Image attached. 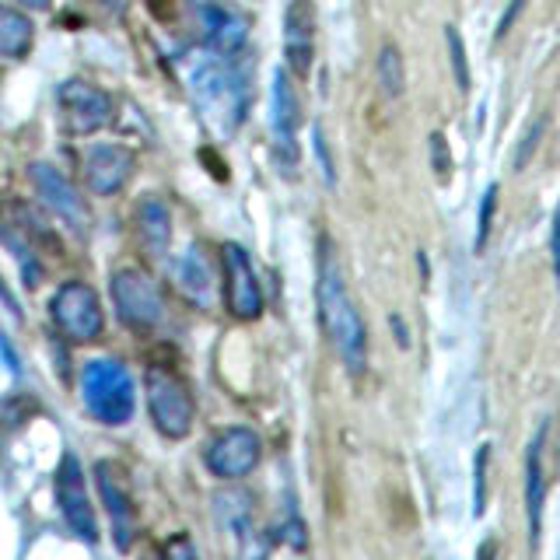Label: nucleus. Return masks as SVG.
<instances>
[{
	"instance_id": "nucleus-1",
	"label": "nucleus",
	"mask_w": 560,
	"mask_h": 560,
	"mask_svg": "<svg viewBox=\"0 0 560 560\" xmlns=\"http://www.w3.org/2000/svg\"><path fill=\"white\" fill-rule=\"evenodd\" d=\"M315 302H319V323L350 375H361L368 364V329L347 291L343 267L329 238H319V267H315Z\"/></svg>"
},
{
	"instance_id": "nucleus-2",
	"label": "nucleus",
	"mask_w": 560,
	"mask_h": 560,
	"mask_svg": "<svg viewBox=\"0 0 560 560\" xmlns=\"http://www.w3.org/2000/svg\"><path fill=\"white\" fill-rule=\"evenodd\" d=\"M192 95L210 122L221 130H235L249 109V74L232 60H207L192 70Z\"/></svg>"
},
{
	"instance_id": "nucleus-3",
	"label": "nucleus",
	"mask_w": 560,
	"mask_h": 560,
	"mask_svg": "<svg viewBox=\"0 0 560 560\" xmlns=\"http://www.w3.org/2000/svg\"><path fill=\"white\" fill-rule=\"evenodd\" d=\"M81 399L88 413L102 424L119 428L137 410V393L130 372L113 358H95L81 368Z\"/></svg>"
},
{
	"instance_id": "nucleus-4",
	"label": "nucleus",
	"mask_w": 560,
	"mask_h": 560,
	"mask_svg": "<svg viewBox=\"0 0 560 560\" xmlns=\"http://www.w3.org/2000/svg\"><path fill=\"white\" fill-rule=\"evenodd\" d=\"M144 385H148V413L154 420V428L165 438H186L192 431V417H197V407H192L186 385L172 372H165V368H151Z\"/></svg>"
},
{
	"instance_id": "nucleus-5",
	"label": "nucleus",
	"mask_w": 560,
	"mask_h": 560,
	"mask_svg": "<svg viewBox=\"0 0 560 560\" xmlns=\"http://www.w3.org/2000/svg\"><path fill=\"white\" fill-rule=\"evenodd\" d=\"M192 25L200 32V43L218 57H235L249 39V14L224 0H192Z\"/></svg>"
},
{
	"instance_id": "nucleus-6",
	"label": "nucleus",
	"mask_w": 560,
	"mask_h": 560,
	"mask_svg": "<svg viewBox=\"0 0 560 560\" xmlns=\"http://www.w3.org/2000/svg\"><path fill=\"white\" fill-rule=\"evenodd\" d=\"M52 323H57V329L74 343L98 340L105 326L98 294L88 284H81V280H67V284L52 294Z\"/></svg>"
},
{
	"instance_id": "nucleus-7",
	"label": "nucleus",
	"mask_w": 560,
	"mask_h": 560,
	"mask_svg": "<svg viewBox=\"0 0 560 560\" xmlns=\"http://www.w3.org/2000/svg\"><path fill=\"white\" fill-rule=\"evenodd\" d=\"M113 302H116V315L130 329L148 332L162 323V291L154 288V280L140 270H119L113 273Z\"/></svg>"
},
{
	"instance_id": "nucleus-8",
	"label": "nucleus",
	"mask_w": 560,
	"mask_h": 560,
	"mask_svg": "<svg viewBox=\"0 0 560 560\" xmlns=\"http://www.w3.org/2000/svg\"><path fill=\"white\" fill-rule=\"evenodd\" d=\"M221 262H224V302L228 312L242 323H253L262 315V291H259V277L253 270L249 256H245L242 245L224 242L221 245Z\"/></svg>"
},
{
	"instance_id": "nucleus-9",
	"label": "nucleus",
	"mask_w": 560,
	"mask_h": 560,
	"mask_svg": "<svg viewBox=\"0 0 560 560\" xmlns=\"http://www.w3.org/2000/svg\"><path fill=\"white\" fill-rule=\"evenodd\" d=\"M259 434L253 428H228L207 445L203 463L218 480H242L259 466Z\"/></svg>"
},
{
	"instance_id": "nucleus-10",
	"label": "nucleus",
	"mask_w": 560,
	"mask_h": 560,
	"mask_svg": "<svg viewBox=\"0 0 560 560\" xmlns=\"http://www.w3.org/2000/svg\"><path fill=\"white\" fill-rule=\"evenodd\" d=\"M60 109L70 133H95L113 119V98L95 84L67 81L60 88Z\"/></svg>"
},
{
	"instance_id": "nucleus-11",
	"label": "nucleus",
	"mask_w": 560,
	"mask_h": 560,
	"mask_svg": "<svg viewBox=\"0 0 560 560\" xmlns=\"http://www.w3.org/2000/svg\"><path fill=\"white\" fill-rule=\"evenodd\" d=\"M57 501H60V512L70 529H74L81 539L95 542L98 525H95L92 501H88V490H84V472L74 455H63V466L57 472Z\"/></svg>"
},
{
	"instance_id": "nucleus-12",
	"label": "nucleus",
	"mask_w": 560,
	"mask_h": 560,
	"mask_svg": "<svg viewBox=\"0 0 560 560\" xmlns=\"http://www.w3.org/2000/svg\"><path fill=\"white\" fill-rule=\"evenodd\" d=\"M84 186L95 192V197H113L116 189L127 186L130 172H133V151L119 148V144H95L84 151Z\"/></svg>"
},
{
	"instance_id": "nucleus-13",
	"label": "nucleus",
	"mask_w": 560,
	"mask_h": 560,
	"mask_svg": "<svg viewBox=\"0 0 560 560\" xmlns=\"http://www.w3.org/2000/svg\"><path fill=\"white\" fill-rule=\"evenodd\" d=\"M284 57L298 78H308L315 57V4L291 0L284 11Z\"/></svg>"
},
{
	"instance_id": "nucleus-14",
	"label": "nucleus",
	"mask_w": 560,
	"mask_h": 560,
	"mask_svg": "<svg viewBox=\"0 0 560 560\" xmlns=\"http://www.w3.org/2000/svg\"><path fill=\"white\" fill-rule=\"evenodd\" d=\"M95 477H98L102 501H105V508H109L116 542H119L122 550H127L130 547V533H133V498H130V487H127V480H122V469L113 466V463H98Z\"/></svg>"
},
{
	"instance_id": "nucleus-15",
	"label": "nucleus",
	"mask_w": 560,
	"mask_h": 560,
	"mask_svg": "<svg viewBox=\"0 0 560 560\" xmlns=\"http://www.w3.org/2000/svg\"><path fill=\"white\" fill-rule=\"evenodd\" d=\"M32 179H35V189H39V197L52 210H57V218H63L70 228L84 232L88 210H84V200L78 197V189L70 186L57 168H49V165H32Z\"/></svg>"
},
{
	"instance_id": "nucleus-16",
	"label": "nucleus",
	"mask_w": 560,
	"mask_h": 560,
	"mask_svg": "<svg viewBox=\"0 0 560 560\" xmlns=\"http://www.w3.org/2000/svg\"><path fill=\"white\" fill-rule=\"evenodd\" d=\"M294 133H298V95L284 70H277L273 74V137H277V154L284 165L298 162Z\"/></svg>"
},
{
	"instance_id": "nucleus-17",
	"label": "nucleus",
	"mask_w": 560,
	"mask_h": 560,
	"mask_svg": "<svg viewBox=\"0 0 560 560\" xmlns=\"http://www.w3.org/2000/svg\"><path fill=\"white\" fill-rule=\"evenodd\" d=\"M542 445H547V424L533 438L525 455V515H529V539L536 542L542 533V501H547V477H542Z\"/></svg>"
},
{
	"instance_id": "nucleus-18",
	"label": "nucleus",
	"mask_w": 560,
	"mask_h": 560,
	"mask_svg": "<svg viewBox=\"0 0 560 560\" xmlns=\"http://www.w3.org/2000/svg\"><path fill=\"white\" fill-rule=\"evenodd\" d=\"M137 228H140V242L151 256H162L168 249V238H172V218H168V207L148 197L144 203L137 207Z\"/></svg>"
},
{
	"instance_id": "nucleus-19",
	"label": "nucleus",
	"mask_w": 560,
	"mask_h": 560,
	"mask_svg": "<svg viewBox=\"0 0 560 560\" xmlns=\"http://www.w3.org/2000/svg\"><path fill=\"white\" fill-rule=\"evenodd\" d=\"M175 280H179V288L189 302H197V305L210 302V288H214V280H210V267H207L200 249H189L179 262H175Z\"/></svg>"
},
{
	"instance_id": "nucleus-20",
	"label": "nucleus",
	"mask_w": 560,
	"mask_h": 560,
	"mask_svg": "<svg viewBox=\"0 0 560 560\" xmlns=\"http://www.w3.org/2000/svg\"><path fill=\"white\" fill-rule=\"evenodd\" d=\"M35 25L22 11H14L8 4H0V57L8 60H22L25 52L32 49V32Z\"/></svg>"
},
{
	"instance_id": "nucleus-21",
	"label": "nucleus",
	"mask_w": 560,
	"mask_h": 560,
	"mask_svg": "<svg viewBox=\"0 0 560 560\" xmlns=\"http://www.w3.org/2000/svg\"><path fill=\"white\" fill-rule=\"evenodd\" d=\"M249 501L253 498L245 494V490H224V494H218V515L238 539L253 533V504Z\"/></svg>"
},
{
	"instance_id": "nucleus-22",
	"label": "nucleus",
	"mask_w": 560,
	"mask_h": 560,
	"mask_svg": "<svg viewBox=\"0 0 560 560\" xmlns=\"http://www.w3.org/2000/svg\"><path fill=\"white\" fill-rule=\"evenodd\" d=\"M375 78H378V84H382V95H385V98H399V95H402V88H407V70H402V52H399L393 43H385V46L378 49Z\"/></svg>"
},
{
	"instance_id": "nucleus-23",
	"label": "nucleus",
	"mask_w": 560,
	"mask_h": 560,
	"mask_svg": "<svg viewBox=\"0 0 560 560\" xmlns=\"http://www.w3.org/2000/svg\"><path fill=\"white\" fill-rule=\"evenodd\" d=\"M445 46H448V60H452V74L459 92H469V60H466V43L455 25H445Z\"/></svg>"
},
{
	"instance_id": "nucleus-24",
	"label": "nucleus",
	"mask_w": 560,
	"mask_h": 560,
	"mask_svg": "<svg viewBox=\"0 0 560 560\" xmlns=\"http://www.w3.org/2000/svg\"><path fill=\"white\" fill-rule=\"evenodd\" d=\"M498 192L501 186L498 183H490L487 192H483V200H480V218H477V242H472V249L483 253V245L490 238V228H494V210H498Z\"/></svg>"
},
{
	"instance_id": "nucleus-25",
	"label": "nucleus",
	"mask_w": 560,
	"mask_h": 560,
	"mask_svg": "<svg viewBox=\"0 0 560 560\" xmlns=\"http://www.w3.org/2000/svg\"><path fill=\"white\" fill-rule=\"evenodd\" d=\"M487 466H490V445H480L477 463H472V515H483L487 508Z\"/></svg>"
},
{
	"instance_id": "nucleus-26",
	"label": "nucleus",
	"mask_w": 560,
	"mask_h": 560,
	"mask_svg": "<svg viewBox=\"0 0 560 560\" xmlns=\"http://www.w3.org/2000/svg\"><path fill=\"white\" fill-rule=\"evenodd\" d=\"M312 148H315V158H319V168H323V179L332 186L337 183V168H332V154H329V144H326V133H323V127L315 122L312 127Z\"/></svg>"
},
{
	"instance_id": "nucleus-27",
	"label": "nucleus",
	"mask_w": 560,
	"mask_h": 560,
	"mask_svg": "<svg viewBox=\"0 0 560 560\" xmlns=\"http://www.w3.org/2000/svg\"><path fill=\"white\" fill-rule=\"evenodd\" d=\"M428 148H431V168L438 172V179H448V172H452V158H448L445 133H431Z\"/></svg>"
},
{
	"instance_id": "nucleus-28",
	"label": "nucleus",
	"mask_w": 560,
	"mask_h": 560,
	"mask_svg": "<svg viewBox=\"0 0 560 560\" xmlns=\"http://www.w3.org/2000/svg\"><path fill=\"white\" fill-rule=\"evenodd\" d=\"M539 137H542V122H533L529 133L522 137V148H518V154H515V168H525V162H529L533 148L539 144Z\"/></svg>"
},
{
	"instance_id": "nucleus-29",
	"label": "nucleus",
	"mask_w": 560,
	"mask_h": 560,
	"mask_svg": "<svg viewBox=\"0 0 560 560\" xmlns=\"http://www.w3.org/2000/svg\"><path fill=\"white\" fill-rule=\"evenodd\" d=\"M550 259H553V277L560 280V203H557L553 221H550Z\"/></svg>"
},
{
	"instance_id": "nucleus-30",
	"label": "nucleus",
	"mask_w": 560,
	"mask_h": 560,
	"mask_svg": "<svg viewBox=\"0 0 560 560\" xmlns=\"http://www.w3.org/2000/svg\"><path fill=\"white\" fill-rule=\"evenodd\" d=\"M522 8H525V0H515V4L504 11V18H501V22H498V39H504V35H508V28L515 25V18L522 14Z\"/></svg>"
},
{
	"instance_id": "nucleus-31",
	"label": "nucleus",
	"mask_w": 560,
	"mask_h": 560,
	"mask_svg": "<svg viewBox=\"0 0 560 560\" xmlns=\"http://www.w3.org/2000/svg\"><path fill=\"white\" fill-rule=\"evenodd\" d=\"M389 326H393V337H396V343L407 350L410 347V329H407V323L399 319V315H389Z\"/></svg>"
},
{
	"instance_id": "nucleus-32",
	"label": "nucleus",
	"mask_w": 560,
	"mask_h": 560,
	"mask_svg": "<svg viewBox=\"0 0 560 560\" xmlns=\"http://www.w3.org/2000/svg\"><path fill=\"white\" fill-rule=\"evenodd\" d=\"M22 4H28V8H49V0H22Z\"/></svg>"
}]
</instances>
